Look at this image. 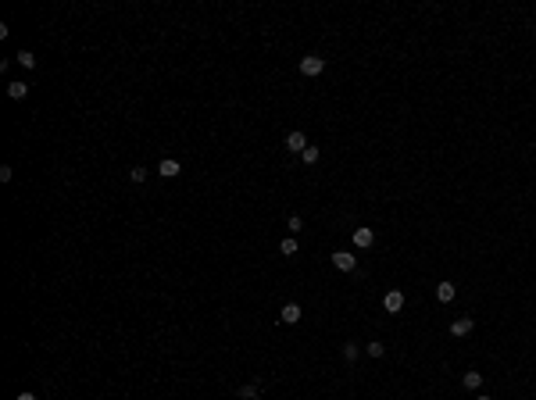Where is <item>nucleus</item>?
<instances>
[{"label": "nucleus", "mask_w": 536, "mask_h": 400, "mask_svg": "<svg viewBox=\"0 0 536 400\" xmlns=\"http://www.w3.org/2000/svg\"><path fill=\"white\" fill-rule=\"evenodd\" d=\"M18 65H22V68H36V58H32L29 50H18Z\"/></svg>", "instance_id": "12"}, {"label": "nucleus", "mask_w": 536, "mask_h": 400, "mask_svg": "<svg viewBox=\"0 0 536 400\" xmlns=\"http://www.w3.org/2000/svg\"><path fill=\"white\" fill-rule=\"evenodd\" d=\"M332 264H336L340 272H354V268H358V257H354L350 250H336V254H332Z\"/></svg>", "instance_id": "2"}, {"label": "nucleus", "mask_w": 536, "mask_h": 400, "mask_svg": "<svg viewBox=\"0 0 536 400\" xmlns=\"http://www.w3.org/2000/svg\"><path fill=\"white\" fill-rule=\"evenodd\" d=\"M179 172H182V168H179L175 158H161V164H157V175H161V179H175Z\"/></svg>", "instance_id": "5"}, {"label": "nucleus", "mask_w": 536, "mask_h": 400, "mask_svg": "<svg viewBox=\"0 0 536 400\" xmlns=\"http://www.w3.org/2000/svg\"><path fill=\"white\" fill-rule=\"evenodd\" d=\"M358 354H361V347H358V343H343V357H347V361H354Z\"/></svg>", "instance_id": "15"}, {"label": "nucleus", "mask_w": 536, "mask_h": 400, "mask_svg": "<svg viewBox=\"0 0 536 400\" xmlns=\"http://www.w3.org/2000/svg\"><path fill=\"white\" fill-rule=\"evenodd\" d=\"M372 240H376L372 229H354V246H372Z\"/></svg>", "instance_id": "9"}, {"label": "nucleus", "mask_w": 536, "mask_h": 400, "mask_svg": "<svg viewBox=\"0 0 536 400\" xmlns=\"http://www.w3.org/2000/svg\"><path fill=\"white\" fill-rule=\"evenodd\" d=\"M461 383H465V390H479L483 386V372H465Z\"/></svg>", "instance_id": "11"}, {"label": "nucleus", "mask_w": 536, "mask_h": 400, "mask_svg": "<svg viewBox=\"0 0 536 400\" xmlns=\"http://www.w3.org/2000/svg\"><path fill=\"white\" fill-rule=\"evenodd\" d=\"M454 293H458V290H454L451 282H440V286H436V300H440V304H451Z\"/></svg>", "instance_id": "8"}, {"label": "nucleus", "mask_w": 536, "mask_h": 400, "mask_svg": "<svg viewBox=\"0 0 536 400\" xmlns=\"http://www.w3.org/2000/svg\"><path fill=\"white\" fill-rule=\"evenodd\" d=\"M11 175H14V172H11V164H4V168H0V182H11Z\"/></svg>", "instance_id": "20"}, {"label": "nucleus", "mask_w": 536, "mask_h": 400, "mask_svg": "<svg viewBox=\"0 0 536 400\" xmlns=\"http://www.w3.org/2000/svg\"><path fill=\"white\" fill-rule=\"evenodd\" d=\"M129 179H133V182H143V179H147V168H140V164H136V168L129 172Z\"/></svg>", "instance_id": "17"}, {"label": "nucleus", "mask_w": 536, "mask_h": 400, "mask_svg": "<svg viewBox=\"0 0 536 400\" xmlns=\"http://www.w3.org/2000/svg\"><path fill=\"white\" fill-rule=\"evenodd\" d=\"M14 400H36V393H18Z\"/></svg>", "instance_id": "21"}, {"label": "nucleus", "mask_w": 536, "mask_h": 400, "mask_svg": "<svg viewBox=\"0 0 536 400\" xmlns=\"http://www.w3.org/2000/svg\"><path fill=\"white\" fill-rule=\"evenodd\" d=\"M472 325H475L472 318H454V321H451V336H468V332H472Z\"/></svg>", "instance_id": "7"}, {"label": "nucleus", "mask_w": 536, "mask_h": 400, "mask_svg": "<svg viewBox=\"0 0 536 400\" xmlns=\"http://www.w3.org/2000/svg\"><path fill=\"white\" fill-rule=\"evenodd\" d=\"M479 400H490V397H479Z\"/></svg>", "instance_id": "22"}, {"label": "nucleus", "mask_w": 536, "mask_h": 400, "mask_svg": "<svg viewBox=\"0 0 536 400\" xmlns=\"http://www.w3.org/2000/svg\"><path fill=\"white\" fill-rule=\"evenodd\" d=\"M25 93H29L25 82H7V97H11V100H25Z\"/></svg>", "instance_id": "10"}, {"label": "nucleus", "mask_w": 536, "mask_h": 400, "mask_svg": "<svg viewBox=\"0 0 536 400\" xmlns=\"http://www.w3.org/2000/svg\"><path fill=\"white\" fill-rule=\"evenodd\" d=\"M301 315H304V311H301V304H286V308L279 311V318L286 321V325H297V321H301Z\"/></svg>", "instance_id": "6"}, {"label": "nucleus", "mask_w": 536, "mask_h": 400, "mask_svg": "<svg viewBox=\"0 0 536 400\" xmlns=\"http://www.w3.org/2000/svg\"><path fill=\"white\" fill-rule=\"evenodd\" d=\"M279 250H283L286 257H290V254H297V240H293V236H286V240L279 243Z\"/></svg>", "instance_id": "14"}, {"label": "nucleus", "mask_w": 536, "mask_h": 400, "mask_svg": "<svg viewBox=\"0 0 536 400\" xmlns=\"http://www.w3.org/2000/svg\"><path fill=\"white\" fill-rule=\"evenodd\" d=\"M286 225H290V233H301V229H304V222H301V215H293V218H290Z\"/></svg>", "instance_id": "19"}, {"label": "nucleus", "mask_w": 536, "mask_h": 400, "mask_svg": "<svg viewBox=\"0 0 536 400\" xmlns=\"http://www.w3.org/2000/svg\"><path fill=\"white\" fill-rule=\"evenodd\" d=\"M239 397H243V400H254V397H257V386H254V383H250V386H243V390H239Z\"/></svg>", "instance_id": "18"}, {"label": "nucleus", "mask_w": 536, "mask_h": 400, "mask_svg": "<svg viewBox=\"0 0 536 400\" xmlns=\"http://www.w3.org/2000/svg\"><path fill=\"white\" fill-rule=\"evenodd\" d=\"M322 72H325V58H318V54H307V58H301V75L315 79V75H322Z\"/></svg>", "instance_id": "1"}, {"label": "nucleus", "mask_w": 536, "mask_h": 400, "mask_svg": "<svg viewBox=\"0 0 536 400\" xmlns=\"http://www.w3.org/2000/svg\"><path fill=\"white\" fill-rule=\"evenodd\" d=\"M365 350H368V357H383V354H386V347L379 343V339H372V343H368Z\"/></svg>", "instance_id": "13"}, {"label": "nucleus", "mask_w": 536, "mask_h": 400, "mask_svg": "<svg viewBox=\"0 0 536 400\" xmlns=\"http://www.w3.org/2000/svg\"><path fill=\"white\" fill-rule=\"evenodd\" d=\"M383 308L390 311V315H397V311L404 308V293H400V290H390V293L383 297Z\"/></svg>", "instance_id": "3"}, {"label": "nucleus", "mask_w": 536, "mask_h": 400, "mask_svg": "<svg viewBox=\"0 0 536 400\" xmlns=\"http://www.w3.org/2000/svg\"><path fill=\"white\" fill-rule=\"evenodd\" d=\"M318 158H322V154H318V147H307L304 154H301V161H304V164H315Z\"/></svg>", "instance_id": "16"}, {"label": "nucleus", "mask_w": 536, "mask_h": 400, "mask_svg": "<svg viewBox=\"0 0 536 400\" xmlns=\"http://www.w3.org/2000/svg\"><path fill=\"white\" fill-rule=\"evenodd\" d=\"M307 147H311V143H307L304 132H290V136H286V150H293V154H304Z\"/></svg>", "instance_id": "4"}]
</instances>
